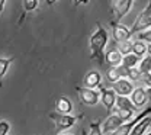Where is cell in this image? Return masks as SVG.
I'll return each mask as SVG.
<instances>
[{
  "label": "cell",
  "mask_w": 151,
  "mask_h": 135,
  "mask_svg": "<svg viewBox=\"0 0 151 135\" xmlns=\"http://www.w3.org/2000/svg\"><path fill=\"white\" fill-rule=\"evenodd\" d=\"M106 44H108V32L100 23H97V28L90 38L89 45H90V57L96 58L100 65H103V51Z\"/></svg>",
  "instance_id": "cell-1"
},
{
  "label": "cell",
  "mask_w": 151,
  "mask_h": 135,
  "mask_svg": "<svg viewBox=\"0 0 151 135\" xmlns=\"http://www.w3.org/2000/svg\"><path fill=\"white\" fill-rule=\"evenodd\" d=\"M148 28H151V4H147L145 9L138 15V18L134 22V26L129 31H131V35H135V34L145 31Z\"/></svg>",
  "instance_id": "cell-2"
},
{
  "label": "cell",
  "mask_w": 151,
  "mask_h": 135,
  "mask_svg": "<svg viewBox=\"0 0 151 135\" xmlns=\"http://www.w3.org/2000/svg\"><path fill=\"white\" fill-rule=\"evenodd\" d=\"M81 116H71V115H61V113H57V112H51L50 118L52 119V122L55 124L57 131H64V129H68L77 122V119H81Z\"/></svg>",
  "instance_id": "cell-3"
},
{
  "label": "cell",
  "mask_w": 151,
  "mask_h": 135,
  "mask_svg": "<svg viewBox=\"0 0 151 135\" xmlns=\"http://www.w3.org/2000/svg\"><path fill=\"white\" fill-rule=\"evenodd\" d=\"M76 92L78 93V99H80V102L84 106H96L99 103V100H100L99 92L92 90V89H86V87L77 86L76 87Z\"/></svg>",
  "instance_id": "cell-4"
},
{
  "label": "cell",
  "mask_w": 151,
  "mask_h": 135,
  "mask_svg": "<svg viewBox=\"0 0 151 135\" xmlns=\"http://www.w3.org/2000/svg\"><path fill=\"white\" fill-rule=\"evenodd\" d=\"M151 115V108H145L139 115L137 116V118H134V119H131L129 122H125V124H122L116 131H113L112 135H129V132L132 131V128L137 125V124H139L144 118H147V116Z\"/></svg>",
  "instance_id": "cell-5"
},
{
  "label": "cell",
  "mask_w": 151,
  "mask_h": 135,
  "mask_svg": "<svg viewBox=\"0 0 151 135\" xmlns=\"http://www.w3.org/2000/svg\"><path fill=\"white\" fill-rule=\"evenodd\" d=\"M148 99H150V87H137L132 90L129 100L137 109H139V108L147 105Z\"/></svg>",
  "instance_id": "cell-6"
},
{
  "label": "cell",
  "mask_w": 151,
  "mask_h": 135,
  "mask_svg": "<svg viewBox=\"0 0 151 135\" xmlns=\"http://www.w3.org/2000/svg\"><path fill=\"white\" fill-rule=\"evenodd\" d=\"M132 6H134V0H115L111 3V9L118 20L122 19L125 15H128Z\"/></svg>",
  "instance_id": "cell-7"
},
{
  "label": "cell",
  "mask_w": 151,
  "mask_h": 135,
  "mask_svg": "<svg viewBox=\"0 0 151 135\" xmlns=\"http://www.w3.org/2000/svg\"><path fill=\"white\" fill-rule=\"evenodd\" d=\"M134 83H131L128 78H119L118 81L113 83V92L115 95L119 97H128L131 96L132 90H134Z\"/></svg>",
  "instance_id": "cell-8"
},
{
  "label": "cell",
  "mask_w": 151,
  "mask_h": 135,
  "mask_svg": "<svg viewBox=\"0 0 151 135\" xmlns=\"http://www.w3.org/2000/svg\"><path fill=\"white\" fill-rule=\"evenodd\" d=\"M100 100L103 103V106L106 108V112H108V116L112 113V109L115 106V102H116V95L112 89H106V87H100Z\"/></svg>",
  "instance_id": "cell-9"
},
{
  "label": "cell",
  "mask_w": 151,
  "mask_h": 135,
  "mask_svg": "<svg viewBox=\"0 0 151 135\" xmlns=\"http://www.w3.org/2000/svg\"><path fill=\"white\" fill-rule=\"evenodd\" d=\"M113 26V39L115 42H122V41H129L131 39V31L125 25L121 23H112Z\"/></svg>",
  "instance_id": "cell-10"
},
{
  "label": "cell",
  "mask_w": 151,
  "mask_h": 135,
  "mask_svg": "<svg viewBox=\"0 0 151 135\" xmlns=\"http://www.w3.org/2000/svg\"><path fill=\"white\" fill-rule=\"evenodd\" d=\"M122 124H124V121H122L119 116L113 112V113H111V115L106 118V121H105V124H103L102 134H108V132H113V131H116Z\"/></svg>",
  "instance_id": "cell-11"
},
{
  "label": "cell",
  "mask_w": 151,
  "mask_h": 135,
  "mask_svg": "<svg viewBox=\"0 0 151 135\" xmlns=\"http://www.w3.org/2000/svg\"><path fill=\"white\" fill-rule=\"evenodd\" d=\"M100 83H102V74L99 73V71H89L86 76H84V80H83V84H84V87L86 89H97V87H100Z\"/></svg>",
  "instance_id": "cell-12"
},
{
  "label": "cell",
  "mask_w": 151,
  "mask_h": 135,
  "mask_svg": "<svg viewBox=\"0 0 151 135\" xmlns=\"http://www.w3.org/2000/svg\"><path fill=\"white\" fill-rule=\"evenodd\" d=\"M55 108L61 115H70L71 111H73V103H71V100L68 97L60 96L57 97L55 100Z\"/></svg>",
  "instance_id": "cell-13"
},
{
  "label": "cell",
  "mask_w": 151,
  "mask_h": 135,
  "mask_svg": "<svg viewBox=\"0 0 151 135\" xmlns=\"http://www.w3.org/2000/svg\"><path fill=\"white\" fill-rule=\"evenodd\" d=\"M103 61L108 62L111 67H118L121 64V61H122V55L118 52L116 48H111V50H108L103 54Z\"/></svg>",
  "instance_id": "cell-14"
},
{
  "label": "cell",
  "mask_w": 151,
  "mask_h": 135,
  "mask_svg": "<svg viewBox=\"0 0 151 135\" xmlns=\"http://www.w3.org/2000/svg\"><path fill=\"white\" fill-rule=\"evenodd\" d=\"M150 126H151V118L147 116V118H144L139 124H137V125L132 128V131L129 132V135H144L150 129Z\"/></svg>",
  "instance_id": "cell-15"
},
{
  "label": "cell",
  "mask_w": 151,
  "mask_h": 135,
  "mask_svg": "<svg viewBox=\"0 0 151 135\" xmlns=\"http://www.w3.org/2000/svg\"><path fill=\"white\" fill-rule=\"evenodd\" d=\"M132 54L135 57H138L139 60L144 58L147 54H148V45L142 41H135L132 42Z\"/></svg>",
  "instance_id": "cell-16"
},
{
  "label": "cell",
  "mask_w": 151,
  "mask_h": 135,
  "mask_svg": "<svg viewBox=\"0 0 151 135\" xmlns=\"http://www.w3.org/2000/svg\"><path fill=\"white\" fill-rule=\"evenodd\" d=\"M116 109H122V111H138L134 105H132V102L129 100V97H119L116 96Z\"/></svg>",
  "instance_id": "cell-17"
},
{
  "label": "cell",
  "mask_w": 151,
  "mask_h": 135,
  "mask_svg": "<svg viewBox=\"0 0 151 135\" xmlns=\"http://www.w3.org/2000/svg\"><path fill=\"white\" fill-rule=\"evenodd\" d=\"M116 50H118V52H119L122 57H125V55H128V54H132V42H131V39H129V41L116 42Z\"/></svg>",
  "instance_id": "cell-18"
},
{
  "label": "cell",
  "mask_w": 151,
  "mask_h": 135,
  "mask_svg": "<svg viewBox=\"0 0 151 135\" xmlns=\"http://www.w3.org/2000/svg\"><path fill=\"white\" fill-rule=\"evenodd\" d=\"M138 62H139V58L135 57L134 54H128V55L122 57V61H121V64L125 68H134V67L138 65Z\"/></svg>",
  "instance_id": "cell-19"
},
{
  "label": "cell",
  "mask_w": 151,
  "mask_h": 135,
  "mask_svg": "<svg viewBox=\"0 0 151 135\" xmlns=\"http://www.w3.org/2000/svg\"><path fill=\"white\" fill-rule=\"evenodd\" d=\"M106 78L113 84L115 81H118L119 78H122V77H121V74H119V71H118L116 67H111V68L106 71Z\"/></svg>",
  "instance_id": "cell-20"
},
{
  "label": "cell",
  "mask_w": 151,
  "mask_h": 135,
  "mask_svg": "<svg viewBox=\"0 0 151 135\" xmlns=\"http://www.w3.org/2000/svg\"><path fill=\"white\" fill-rule=\"evenodd\" d=\"M13 60H15L13 57L12 58H0V78L6 74V71H7V68H9V65L12 64Z\"/></svg>",
  "instance_id": "cell-21"
},
{
  "label": "cell",
  "mask_w": 151,
  "mask_h": 135,
  "mask_svg": "<svg viewBox=\"0 0 151 135\" xmlns=\"http://www.w3.org/2000/svg\"><path fill=\"white\" fill-rule=\"evenodd\" d=\"M127 78L132 83V81H138V80H141L142 76H141L139 70H138L137 67H134V68H129V70H128V76H127Z\"/></svg>",
  "instance_id": "cell-22"
},
{
  "label": "cell",
  "mask_w": 151,
  "mask_h": 135,
  "mask_svg": "<svg viewBox=\"0 0 151 135\" xmlns=\"http://www.w3.org/2000/svg\"><path fill=\"white\" fill-rule=\"evenodd\" d=\"M115 113L119 116L124 121V124H125V122H129L132 119V113L134 112H131V111H122V109H115Z\"/></svg>",
  "instance_id": "cell-23"
},
{
  "label": "cell",
  "mask_w": 151,
  "mask_h": 135,
  "mask_svg": "<svg viewBox=\"0 0 151 135\" xmlns=\"http://www.w3.org/2000/svg\"><path fill=\"white\" fill-rule=\"evenodd\" d=\"M102 121H94V122H90V132L87 135H103L102 134Z\"/></svg>",
  "instance_id": "cell-24"
},
{
  "label": "cell",
  "mask_w": 151,
  "mask_h": 135,
  "mask_svg": "<svg viewBox=\"0 0 151 135\" xmlns=\"http://www.w3.org/2000/svg\"><path fill=\"white\" fill-rule=\"evenodd\" d=\"M135 35H137V41L150 42L151 41V28L145 29V31H141V32H138V34H135Z\"/></svg>",
  "instance_id": "cell-25"
},
{
  "label": "cell",
  "mask_w": 151,
  "mask_h": 135,
  "mask_svg": "<svg viewBox=\"0 0 151 135\" xmlns=\"http://www.w3.org/2000/svg\"><path fill=\"white\" fill-rule=\"evenodd\" d=\"M39 6V1L38 0H25L23 1V9L25 12H34Z\"/></svg>",
  "instance_id": "cell-26"
},
{
  "label": "cell",
  "mask_w": 151,
  "mask_h": 135,
  "mask_svg": "<svg viewBox=\"0 0 151 135\" xmlns=\"http://www.w3.org/2000/svg\"><path fill=\"white\" fill-rule=\"evenodd\" d=\"M10 131V124L7 121H0V135H7Z\"/></svg>",
  "instance_id": "cell-27"
},
{
  "label": "cell",
  "mask_w": 151,
  "mask_h": 135,
  "mask_svg": "<svg viewBox=\"0 0 151 135\" xmlns=\"http://www.w3.org/2000/svg\"><path fill=\"white\" fill-rule=\"evenodd\" d=\"M4 4H6V0H0V13L3 12V9H4Z\"/></svg>",
  "instance_id": "cell-28"
},
{
  "label": "cell",
  "mask_w": 151,
  "mask_h": 135,
  "mask_svg": "<svg viewBox=\"0 0 151 135\" xmlns=\"http://www.w3.org/2000/svg\"><path fill=\"white\" fill-rule=\"evenodd\" d=\"M81 135H87V131H86V129H83V131H81Z\"/></svg>",
  "instance_id": "cell-29"
},
{
  "label": "cell",
  "mask_w": 151,
  "mask_h": 135,
  "mask_svg": "<svg viewBox=\"0 0 151 135\" xmlns=\"http://www.w3.org/2000/svg\"><path fill=\"white\" fill-rule=\"evenodd\" d=\"M145 135H151V132H150V131H147V132H145Z\"/></svg>",
  "instance_id": "cell-30"
},
{
  "label": "cell",
  "mask_w": 151,
  "mask_h": 135,
  "mask_svg": "<svg viewBox=\"0 0 151 135\" xmlns=\"http://www.w3.org/2000/svg\"><path fill=\"white\" fill-rule=\"evenodd\" d=\"M58 135H73V134H58Z\"/></svg>",
  "instance_id": "cell-31"
}]
</instances>
